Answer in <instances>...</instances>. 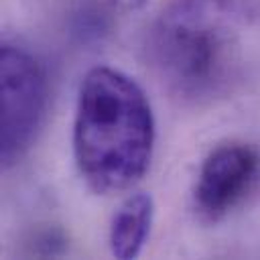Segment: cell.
<instances>
[{
  "mask_svg": "<svg viewBox=\"0 0 260 260\" xmlns=\"http://www.w3.org/2000/svg\"><path fill=\"white\" fill-rule=\"evenodd\" d=\"M148 53L175 98L223 100L260 65V0H169L150 28Z\"/></svg>",
  "mask_w": 260,
  "mask_h": 260,
  "instance_id": "1",
  "label": "cell"
},
{
  "mask_svg": "<svg viewBox=\"0 0 260 260\" xmlns=\"http://www.w3.org/2000/svg\"><path fill=\"white\" fill-rule=\"evenodd\" d=\"M154 146V118L140 85L112 67H93L81 81L73 154L95 193L130 189L146 173Z\"/></svg>",
  "mask_w": 260,
  "mask_h": 260,
  "instance_id": "2",
  "label": "cell"
},
{
  "mask_svg": "<svg viewBox=\"0 0 260 260\" xmlns=\"http://www.w3.org/2000/svg\"><path fill=\"white\" fill-rule=\"evenodd\" d=\"M2 73V162L14 165L24 156L41 126L47 104V81L39 61L20 47L4 45Z\"/></svg>",
  "mask_w": 260,
  "mask_h": 260,
  "instance_id": "3",
  "label": "cell"
},
{
  "mask_svg": "<svg viewBox=\"0 0 260 260\" xmlns=\"http://www.w3.org/2000/svg\"><path fill=\"white\" fill-rule=\"evenodd\" d=\"M258 154L242 142H228L213 148L197 173L193 207L201 221H221L236 209L254 185Z\"/></svg>",
  "mask_w": 260,
  "mask_h": 260,
  "instance_id": "4",
  "label": "cell"
},
{
  "mask_svg": "<svg viewBox=\"0 0 260 260\" xmlns=\"http://www.w3.org/2000/svg\"><path fill=\"white\" fill-rule=\"evenodd\" d=\"M152 197L146 193L130 195L114 213L110 225V250L116 258H136L148 238L152 223Z\"/></svg>",
  "mask_w": 260,
  "mask_h": 260,
  "instance_id": "5",
  "label": "cell"
},
{
  "mask_svg": "<svg viewBox=\"0 0 260 260\" xmlns=\"http://www.w3.org/2000/svg\"><path fill=\"white\" fill-rule=\"evenodd\" d=\"M108 2H112L114 6L124 8V10H136V8H140L146 0H108Z\"/></svg>",
  "mask_w": 260,
  "mask_h": 260,
  "instance_id": "6",
  "label": "cell"
}]
</instances>
